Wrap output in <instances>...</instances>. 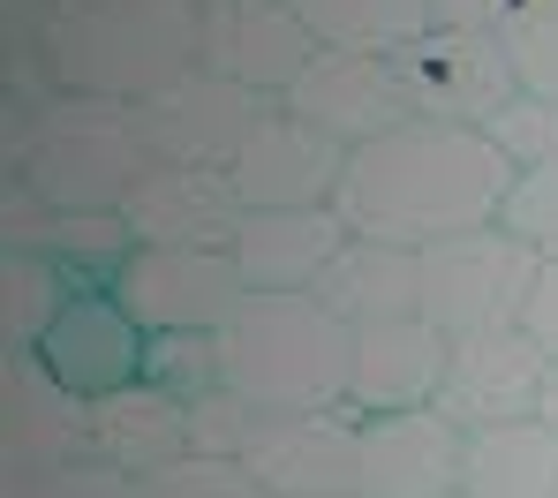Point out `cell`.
Returning <instances> with one entry per match:
<instances>
[{
	"label": "cell",
	"mask_w": 558,
	"mask_h": 498,
	"mask_svg": "<svg viewBox=\"0 0 558 498\" xmlns=\"http://www.w3.org/2000/svg\"><path fill=\"white\" fill-rule=\"evenodd\" d=\"M513 182L521 174L506 167V151L483 129L423 121L415 113V121H400V129H385V136L348 151L332 211L355 234L430 250V242H453V234L490 227L506 211V197H513Z\"/></svg>",
	"instance_id": "1"
},
{
	"label": "cell",
	"mask_w": 558,
	"mask_h": 498,
	"mask_svg": "<svg viewBox=\"0 0 558 498\" xmlns=\"http://www.w3.org/2000/svg\"><path fill=\"white\" fill-rule=\"evenodd\" d=\"M38 53L53 92L144 106L204 69V0H53Z\"/></svg>",
	"instance_id": "2"
},
{
	"label": "cell",
	"mask_w": 558,
	"mask_h": 498,
	"mask_svg": "<svg viewBox=\"0 0 558 498\" xmlns=\"http://www.w3.org/2000/svg\"><path fill=\"white\" fill-rule=\"evenodd\" d=\"M219 340V386L242 393L265 415L287 408H348V371H355V325L317 295H250L227 309Z\"/></svg>",
	"instance_id": "3"
},
{
	"label": "cell",
	"mask_w": 558,
	"mask_h": 498,
	"mask_svg": "<svg viewBox=\"0 0 558 498\" xmlns=\"http://www.w3.org/2000/svg\"><path fill=\"white\" fill-rule=\"evenodd\" d=\"M151 136L144 113L129 99H84V92H53L31 121V190L53 211H121L129 190L151 174Z\"/></svg>",
	"instance_id": "4"
},
{
	"label": "cell",
	"mask_w": 558,
	"mask_h": 498,
	"mask_svg": "<svg viewBox=\"0 0 558 498\" xmlns=\"http://www.w3.org/2000/svg\"><path fill=\"white\" fill-rule=\"evenodd\" d=\"M544 257L506 227H475V234H453V242H430L423 250V309L446 340H475V332H513L521 309H529V288H536Z\"/></svg>",
	"instance_id": "5"
},
{
	"label": "cell",
	"mask_w": 558,
	"mask_h": 498,
	"mask_svg": "<svg viewBox=\"0 0 558 498\" xmlns=\"http://www.w3.org/2000/svg\"><path fill=\"white\" fill-rule=\"evenodd\" d=\"M136 113H144V136H151L159 167H234L242 144L279 113V99L219 76V69H189L182 84L151 92Z\"/></svg>",
	"instance_id": "6"
},
{
	"label": "cell",
	"mask_w": 558,
	"mask_h": 498,
	"mask_svg": "<svg viewBox=\"0 0 558 498\" xmlns=\"http://www.w3.org/2000/svg\"><path fill=\"white\" fill-rule=\"evenodd\" d=\"M392 69H400V84H408L423 121L483 129L498 106L521 99V69H513L498 31H446V23H430L415 46L392 53Z\"/></svg>",
	"instance_id": "7"
},
{
	"label": "cell",
	"mask_w": 558,
	"mask_h": 498,
	"mask_svg": "<svg viewBox=\"0 0 558 498\" xmlns=\"http://www.w3.org/2000/svg\"><path fill=\"white\" fill-rule=\"evenodd\" d=\"M242 469L272 498H355L363 469V415L355 408H287L257 415Z\"/></svg>",
	"instance_id": "8"
},
{
	"label": "cell",
	"mask_w": 558,
	"mask_h": 498,
	"mask_svg": "<svg viewBox=\"0 0 558 498\" xmlns=\"http://www.w3.org/2000/svg\"><path fill=\"white\" fill-rule=\"evenodd\" d=\"M92 453V400L69 393L38 348H0V476H38Z\"/></svg>",
	"instance_id": "9"
},
{
	"label": "cell",
	"mask_w": 558,
	"mask_h": 498,
	"mask_svg": "<svg viewBox=\"0 0 558 498\" xmlns=\"http://www.w3.org/2000/svg\"><path fill=\"white\" fill-rule=\"evenodd\" d=\"M242 295L234 250H136L113 280V302L144 332H219Z\"/></svg>",
	"instance_id": "10"
},
{
	"label": "cell",
	"mask_w": 558,
	"mask_h": 498,
	"mask_svg": "<svg viewBox=\"0 0 558 498\" xmlns=\"http://www.w3.org/2000/svg\"><path fill=\"white\" fill-rule=\"evenodd\" d=\"M287 113L294 121H310V129H325L332 144H371L385 129H400V121H415V99H408V84H400V69L385 61V53H340V46H317V61L294 76V92H287Z\"/></svg>",
	"instance_id": "11"
},
{
	"label": "cell",
	"mask_w": 558,
	"mask_h": 498,
	"mask_svg": "<svg viewBox=\"0 0 558 498\" xmlns=\"http://www.w3.org/2000/svg\"><path fill=\"white\" fill-rule=\"evenodd\" d=\"M468 430L430 400L400 415H363V469L355 498H453L461 491Z\"/></svg>",
	"instance_id": "12"
},
{
	"label": "cell",
	"mask_w": 558,
	"mask_h": 498,
	"mask_svg": "<svg viewBox=\"0 0 558 498\" xmlns=\"http://www.w3.org/2000/svg\"><path fill=\"white\" fill-rule=\"evenodd\" d=\"M121 219L136 227L144 250H234L250 204L227 167H151L129 190Z\"/></svg>",
	"instance_id": "13"
},
{
	"label": "cell",
	"mask_w": 558,
	"mask_h": 498,
	"mask_svg": "<svg viewBox=\"0 0 558 498\" xmlns=\"http://www.w3.org/2000/svg\"><path fill=\"white\" fill-rule=\"evenodd\" d=\"M317 61V38L310 23L294 15V0H227V8H204V69L287 99L294 76Z\"/></svg>",
	"instance_id": "14"
},
{
	"label": "cell",
	"mask_w": 558,
	"mask_h": 498,
	"mask_svg": "<svg viewBox=\"0 0 558 498\" xmlns=\"http://www.w3.org/2000/svg\"><path fill=\"white\" fill-rule=\"evenodd\" d=\"M544 378H551V355H544L521 325H513V332H475V340H453L438 408H446L461 430L513 423V415H536Z\"/></svg>",
	"instance_id": "15"
},
{
	"label": "cell",
	"mask_w": 558,
	"mask_h": 498,
	"mask_svg": "<svg viewBox=\"0 0 558 498\" xmlns=\"http://www.w3.org/2000/svg\"><path fill=\"white\" fill-rule=\"evenodd\" d=\"M453 340L430 317H377L355 325V371H348V408L355 415H400V408H430L446 386Z\"/></svg>",
	"instance_id": "16"
},
{
	"label": "cell",
	"mask_w": 558,
	"mask_h": 498,
	"mask_svg": "<svg viewBox=\"0 0 558 498\" xmlns=\"http://www.w3.org/2000/svg\"><path fill=\"white\" fill-rule=\"evenodd\" d=\"M340 167H348V144H332L325 129H310V121H294L279 106L272 121L242 144V159L227 174H234L250 211H302V204L340 197Z\"/></svg>",
	"instance_id": "17"
},
{
	"label": "cell",
	"mask_w": 558,
	"mask_h": 498,
	"mask_svg": "<svg viewBox=\"0 0 558 498\" xmlns=\"http://www.w3.org/2000/svg\"><path fill=\"white\" fill-rule=\"evenodd\" d=\"M144 340H151V332H144L113 295H76L53 317V332L38 340V355H46V371H53L69 393L106 400V393H121V386L144 378Z\"/></svg>",
	"instance_id": "18"
},
{
	"label": "cell",
	"mask_w": 558,
	"mask_h": 498,
	"mask_svg": "<svg viewBox=\"0 0 558 498\" xmlns=\"http://www.w3.org/2000/svg\"><path fill=\"white\" fill-rule=\"evenodd\" d=\"M348 219L332 204H302V211H250L242 234H234V265H242V288H265V295H302L325 280V265L348 250Z\"/></svg>",
	"instance_id": "19"
},
{
	"label": "cell",
	"mask_w": 558,
	"mask_h": 498,
	"mask_svg": "<svg viewBox=\"0 0 558 498\" xmlns=\"http://www.w3.org/2000/svg\"><path fill=\"white\" fill-rule=\"evenodd\" d=\"M92 453L98 461H113L121 476H159V469H174L189 461L196 446H189V400L159 393V386H121V393L92 400Z\"/></svg>",
	"instance_id": "20"
},
{
	"label": "cell",
	"mask_w": 558,
	"mask_h": 498,
	"mask_svg": "<svg viewBox=\"0 0 558 498\" xmlns=\"http://www.w3.org/2000/svg\"><path fill=\"white\" fill-rule=\"evenodd\" d=\"M317 295L332 302L348 325L415 317V309H423V250H408V242H377V234H348V250L325 265Z\"/></svg>",
	"instance_id": "21"
},
{
	"label": "cell",
	"mask_w": 558,
	"mask_h": 498,
	"mask_svg": "<svg viewBox=\"0 0 558 498\" xmlns=\"http://www.w3.org/2000/svg\"><path fill=\"white\" fill-rule=\"evenodd\" d=\"M461 491L468 498H558V430L544 415L468 430Z\"/></svg>",
	"instance_id": "22"
},
{
	"label": "cell",
	"mask_w": 558,
	"mask_h": 498,
	"mask_svg": "<svg viewBox=\"0 0 558 498\" xmlns=\"http://www.w3.org/2000/svg\"><path fill=\"white\" fill-rule=\"evenodd\" d=\"M294 15L310 23L317 46L340 53H400L430 31V0H294Z\"/></svg>",
	"instance_id": "23"
},
{
	"label": "cell",
	"mask_w": 558,
	"mask_h": 498,
	"mask_svg": "<svg viewBox=\"0 0 558 498\" xmlns=\"http://www.w3.org/2000/svg\"><path fill=\"white\" fill-rule=\"evenodd\" d=\"M38 250L69 272V288H76V295H113L121 265H129L144 242H136V227H129L121 211H53Z\"/></svg>",
	"instance_id": "24"
},
{
	"label": "cell",
	"mask_w": 558,
	"mask_h": 498,
	"mask_svg": "<svg viewBox=\"0 0 558 498\" xmlns=\"http://www.w3.org/2000/svg\"><path fill=\"white\" fill-rule=\"evenodd\" d=\"M69 302L76 288L46 250H0V348H38Z\"/></svg>",
	"instance_id": "25"
},
{
	"label": "cell",
	"mask_w": 558,
	"mask_h": 498,
	"mask_svg": "<svg viewBox=\"0 0 558 498\" xmlns=\"http://www.w3.org/2000/svg\"><path fill=\"white\" fill-rule=\"evenodd\" d=\"M144 386H159L174 400L219 393V340L211 332H151L144 340Z\"/></svg>",
	"instance_id": "26"
},
{
	"label": "cell",
	"mask_w": 558,
	"mask_h": 498,
	"mask_svg": "<svg viewBox=\"0 0 558 498\" xmlns=\"http://www.w3.org/2000/svg\"><path fill=\"white\" fill-rule=\"evenodd\" d=\"M513 69H521V92L558 99V0H521L506 23H498Z\"/></svg>",
	"instance_id": "27"
},
{
	"label": "cell",
	"mask_w": 558,
	"mask_h": 498,
	"mask_svg": "<svg viewBox=\"0 0 558 498\" xmlns=\"http://www.w3.org/2000/svg\"><path fill=\"white\" fill-rule=\"evenodd\" d=\"M483 136L506 151L513 174H536V167H551V159H558V99L521 92L513 106H498V113L483 121Z\"/></svg>",
	"instance_id": "28"
},
{
	"label": "cell",
	"mask_w": 558,
	"mask_h": 498,
	"mask_svg": "<svg viewBox=\"0 0 558 498\" xmlns=\"http://www.w3.org/2000/svg\"><path fill=\"white\" fill-rule=\"evenodd\" d=\"M136 498H272L242 461H211V453H189L174 469H159V476H144Z\"/></svg>",
	"instance_id": "29"
},
{
	"label": "cell",
	"mask_w": 558,
	"mask_h": 498,
	"mask_svg": "<svg viewBox=\"0 0 558 498\" xmlns=\"http://www.w3.org/2000/svg\"><path fill=\"white\" fill-rule=\"evenodd\" d=\"M0 498H136V476H121L113 461H61V469H38V476H0Z\"/></svg>",
	"instance_id": "30"
},
{
	"label": "cell",
	"mask_w": 558,
	"mask_h": 498,
	"mask_svg": "<svg viewBox=\"0 0 558 498\" xmlns=\"http://www.w3.org/2000/svg\"><path fill=\"white\" fill-rule=\"evenodd\" d=\"M257 415L265 408H250L242 393H204V400H189V446L196 453H211V461H242L250 453V438H257Z\"/></svg>",
	"instance_id": "31"
},
{
	"label": "cell",
	"mask_w": 558,
	"mask_h": 498,
	"mask_svg": "<svg viewBox=\"0 0 558 498\" xmlns=\"http://www.w3.org/2000/svg\"><path fill=\"white\" fill-rule=\"evenodd\" d=\"M498 219H506L536 257H558V159H551V167H536V174H521Z\"/></svg>",
	"instance_id": "32"
},
{
	"label": "cell",
	"mask_w": 558,
	"mask_h": 498,
	"mask_svg": "<svg viewBox=\"0 0 558 498\" xmlns=\"http://www.w3.org/2000/svg\"><path fill=\"white\" fill-rule=\"evenodd\" d=\"M53 204L31 190V174H0V250H38Z\"/></svg>",
	"instance_id": "33"
},
{
	"label": "cell",
	"mask_w": 558,
	"mask_h": 498,
	"mask_svg": "<svg viewBox=\"0 0 558 498\" xmlns=\"http://www.w3.org/2000/svg\"><path fill=\"white\" fill-rule=\"evenodd\" d=\"M521 332H529V340H536V348L558 363V257H544V272H536V288H529Z\"/></svg>",
	"instance_id": "34"
},
{
	"label": "cell",
	"mask_w": 558,
	"mask_h": 498,
	"mask_svg": "<svg viewBox=\"0 0 558 498\" xmlns=\"http://www.w3.org/2000/svg\"><path fill=\"white\" fill-rule=\"evenodd\" d=\"M513 8L521 0H430V23H446V31H498Z\"/></svg>",
	"instance_id": "35"
},
{
	"label": "cell",
	"mask_w": 558,
	"mask_h": 498,
	"mask_svg": "<svg viewBox=\"0 0 558 498\" xmlns=\"http://www.w3.org/2000/svg\"><path fill=\"white\" fill-rule=\"evenodd\" d=\"M536 415L558 430V363H551V378H544V400H536Z\"/></svg>",
	"instance_id": "36"
},
{
	"label": "cell",
	"mask_w": 558,
	"mask_h": 498,
	"mask_svg": "<svg viewBox=\"0 0 558 498\" xmlns=\"http://www.w3.org/2000/svg\"><path fill=\"white\" fill-rule=\"evenodd\" d=\"M204 8H227V0H204Z\"/></svg>",
	"instance_id": "37"
},
{
	"label": "cell",
	"mask_w": 558,
	"mask_h": 498,
	"mask_svg": "<svg viewBox=\"0 0 558 498\" xmlns=\"http://www.w3.org/2000/svg\"><path fill=\"white\" fill-rule=\"evenodd\" d=\"M453 498H468V491H453Z\"/></svg>",
	"instance_id": "38"
}]
</instances>
